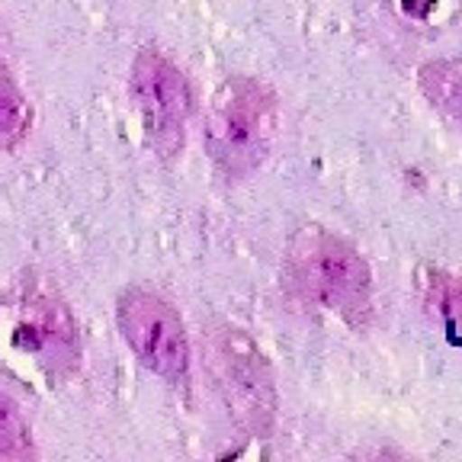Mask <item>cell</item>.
<instances>
[{"mask_svg": "<svg viewBox=\"0 0 462 462\" xmlns=\"http://www.w3.org/2000/svg\"><path fill=\"white\" fill-rule=\"evenodd\" d=\"M286 273L305 302L354 328L366 325L373 311V273L350 241L318 225H305L286 247Z\"/></svg>", "mask_w": 462, "mask_h": 462, "instance_id": "1", "label": "cell"}, {"mask_svg": "<svg viewBox=\"0 0 462 462\" xmlns=\"http://www.w3.org/2000/svg\"><path fill=\"white\" fill-rule=\"evenodd\" d=\"M280 132V100L260 78L235 74L216 94L206 113V152L225 180H245L267 161Z\"/></svg>", "mask_w": 462, "mask_h": 462, "instance_id": "2", "label": "cell"}, {"mask_svg": "<svg viewBox=\"0 0 462 462\" xmlns=\"http://www.w3.org/2000/svg\"><path fill=\"white\" fill-rule=\"evenodd\" d=\"M0 354L16 373L42 375L49 385L65 383L78 369V325L61 299L26 289L0 305Z\"/></svg>", "mask_w": 462, "mask_h": 462, "instance_id": "3", "label": "cell"}, {"mask_svg": "<svg viewBox=\"0 0 462 462\" xmlns=\"http://www.w3.org/2000/svg\"><path fill=\"white\" fill-rule=\"evenodd\" d=\"M209 366L216 385L228 404L231 418L245 430L263 433L273 430L276 420V385L267 356L247 337L241 328L222 325L209 334Z\"/></svg>", "mask_w": 462, "mask_h": 462, "instance_id": "4", "label": "cell"}, {"mask_svg": "<svg viewBox=\"0 0 462 462\" xmlns=\"http://www.w3.org/2000/svg\"><path fill=\"white\" fill-rule=\"evenodd\" d=\"M116 325L135 360L167 383H183L189 373V337L180 311L152 289L132 286L116 302Z\"/></svg>", "mask_w": 462, "mask_h": 462, "instance_id": "5", "label": "cell"}, {"mask_svg": "<svg viewBox=\"0 0 462 462\" xmlns=\"http://www.w3.org/2000/svg\"><path fill=\"white\" fill-rule=\"evenodd\" d=\"M132 97L142 113L148 144L164 161L177 158L187 142L193 90L180 68L158 49H142L132 61Z\"/></svg>", "mask_w": 462, "mask_h": 462, "instance_id": "6", "label": "cell"}, {"mask_svg": "<svg viewBox=\"0 0 462 462\" xmlns=\"http://www.w3.org/2000/svg\"><path fill=\"white\" fill-rule=\"evenodd\" d=\"M29 125H32L29 100L16 84L4 55H0V152H14L16 144L29 135Z\"/></svg>", "mask_w": 462, "mask_h": 462, "instance_id": "7", "label": "cell"}, {"mask_svg": "<svg viewBox=\"0 0 462 462\" xmlns=\"http://www.w3.org/2000/svg\"><path fill=\"white\" fill-rule=\"evenodd\" d=\"M424 305L453 344H462V276L433 273L424 286Z\"/></svg>", "mask_w": 462, "mask_h": 462, "instance_id": "8", "label": "cell"}, {"mask_svg": "<svg viewBox=\"0 0 462 462\" xmlns=\"http://www.w3.org/2000/svg\"><path fill=\"white\" fill-rule=\"evenodd\" d=\"M420 87L433 100V106H440L449 113L456 123H462V65L459 61H433V65L420 68Z\"/></svg>", "mask_w": 462, "mask_h": 462, "instance_id": "9", "label": "cell"}, {"mask_svg": "<svg viewBox=\"0 0 462 462\" xmlns=\"http://www.w3.org/2000/svg\"><path fill=\"white\" fill-rule=\"evenodd\" d=\"M32 433H29L26 418L20 414V404L0 392V459H32Z\"/></svg>", "mask_w": 462, "mask_h": 462, "instance_id": "10", "label": "cell"}]
</instances>
